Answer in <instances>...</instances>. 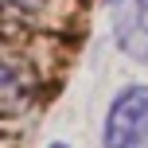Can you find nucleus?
<instances>
[{
    "instance_id": "5",
    "label": "nucleus",
    "mask_w": 148,
    "mask_h": 148,
    "mask_svg": "<svg viewBox=\"0 0 148 148\" xmlns=\"http://www.w3.org/2000/svg\"><path fill=\"white\" fill-rule=\"evenodd\" d=\"M109 4H113V8H117V4H125V0H109Z\"/></svg>"
},
{
    "instance_id": "3",
    "label": "nucleus",
    "mask_w": 148,
    "mask_h": 148,
    "mask_svg": "<svg viewBox=\"0 0 148 148\" xmlns=\"http://www.w3.org/2000/svg\"><path fill=\"white\" fill-rule=\"evenodd\" d=\"M113 43L133 62H148V0H125L113 8Z\"/></svg>"
},
{
    "instance_id": "2",
    "label": "nucleus",
    "mask_w": 148,
    "mask_h": 148,
    "mask_svg": "<svg viewBox=\"0 0 148 148\" xmlns=\"http://www.w3.org/2000/svg\"><path fill=\"white\" fill-rule=\"evenodd\" d=\"M35 97H39V74H35V66H31L12 43L0 39V121L20 117Z\"/></svg>"
},
{
    "instance_id": "1",
    "label": "nucleus",
    "mask_w": 148,
    "mask_h": 148,
    "mask_svg": "<svg viewBox=\"0 0 148 148\" xmlns=\"http://www.w3.org/2000/svg\"><path fill=\"white\" fill-rule=\"evenodd\" d=\"M101 148H148V86H121L101 121Z\"/></svg>"
},
{
    "instance_id": "4",
    "label": "nucleus",
    "mask_w": 148,
    "mask_h": 148,
    "mask_svg": "<svg viewBox=\"0 0 148 148\" xmlns=\"http://www.w3.org/2000/svg\"><path fill=\"white\" fill-rule=\"evenodd\" d=\"M47 148H70L66 140H51V144H47Z\"/></svg>"
}]
</instances>
